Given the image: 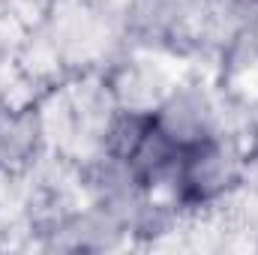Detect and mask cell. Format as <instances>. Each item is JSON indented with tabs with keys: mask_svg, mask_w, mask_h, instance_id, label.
<instances>
[{
	"mask_svg": "<svg viewBox=\"0 0 258 255\" xmlns=\"http://www.w3.org/2000/svg\"><path fill=\"white\" fill-rule=\"evenodd\" d=\"M228 168H225V153L216 144L213 135H201L195 141H186L177 159V168L171 174L174 195L183 204H201L210 201L213 195L225 189Z\"/></svg>",
	"mask_w": 258,
	"mask_h": 255,
	"instance_id": "1",
	"label": "cell"
}]
</instances>
